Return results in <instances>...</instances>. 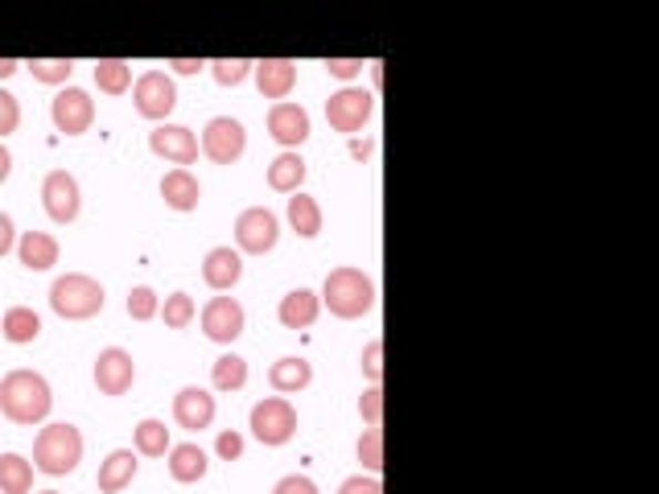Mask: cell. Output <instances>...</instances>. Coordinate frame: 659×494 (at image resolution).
Wrapping results in <instances>:
<instances>
[{
	"mask_svg": "<svg viewBox=\"0 0 659 494\" xmlns=\"http://www.w3.org/2000/svg\"><path fill=\"white\" fill-rule=\"evenodd\" d=\"M54 408V392L45 375L17 367L0 379V416H9L13 424H42Z\"/></svg>",
	"mask_w": 659,
	"mask_h": 494,
	"instance_id": "cell-1",
	"label": "cell"
},
{
	"mask_svg": "<svg viewBox=\"0 0 659 494\" xmlns=\"http://www.w3.org/2000/svg\"><path fill=\"white\" fill-rule=\"evenodd\" d=\"M322 306L342 321H354L375 309V280L363 268H334L322 285Z\"/></svg>",
	"mask_w": 659,
	"mask_h": 494,
	"instance_id": "cell-2",
	"label": "cell"
},
{
	"mask_svg": "<svg viewBox=\"0 0 659 494\" xmlns=\"http://www.w3.org/2000/svg\"><path fill=\"white\" fill-rule=\"evenodd\" d=\"M83 462V433L74 424L59 421V424H45L42 433L33 436V465L50 474V478H66L74 474Z\"/></svg>",
	"mask_w": 659,
	"mask_h": 494,
	"instance_id": "cell-3",
	"label": "cell"
},
{
	"mask_svg": "<svg viewBox=\"0 0 659 494\" xmlns=\"http://www.w3.org/2000/svg\"><path fill=\"white\" fill-rule=\"evenodd\" d=\"M103 285L87 272H66L50 285V309L66 321H87L95 313H103Z\"/></svg>",
	"mask_w": 659,
	"mask_h": 494,
	"instance_id": "cell-4",
	"label": "cell"
},
{
	"mask_svg": "<svg viewBox=\"0 0 659 494\" xmlns=\"http://www.w3.org/2000/svg\"><path fill=\"white\" fill-rule=\"evenodd\" d=\"M248 429L260 445L280 450V445H289L297 436V408L285 395H268V400H260V404L251 408Z\"/></svg>",
	"mask_w": 659,
	"mask_h": 494,
	"instance_id": "cell-5",
	"label": "cell"
},
{
	"mask_svg": "<svg viewBox=\"0 0 659 494\" xmlns=\"http://www.w3.org/2000/svg\"><path fill=\"white\" fill-rule=\"evenodd\" d=\"M280 239V218L268 206H248L235 218V247L244 256H268Z\"/></svg>",
	"mask_w": 659,
	"mask_h": 494,
	"instance_id": "cell-6",
	"label": "cell"
},
{
	"mask_svg": "<svg viewBox=\"0 0 659 494\" xmlns=\"http://www.w3.org/2000/svg\"><path fill=\"white\" fill-rule=\"evenodd\" d=\"M371 116H375V95L363 88H342L326 100V120H330V128L342 132V136L363 132V124Z\"/></svg>",
	"mask_w": 659,
	"mask_h": 494,
	"instance_id": "cell-7",
	"label": "cell"
},
{
	"mask_svg": "<svg viewBox=\"0 0 659 494\" xmlns=\"http://www.w3.org/2000/svg\"><path fill=\"white\" fill-rule=\"evenodd\" d=\"M132 103H136V112L145 120H169L177 107V88L174 79L165 71H145L136 83H132Z\"/></svg>",
	"mask_w": 659,
	"mask_h": 494,
	"instance_id": "cell-8",
	"label": "cell"
},
{
	"mask_svg": "<svg viewBox=\"0 0 659 494\" xmlns=\"http://www.w3.org/2000/svg\"><path fill=\"white\" fill-rule=\"evenodd\" d=\"M203 157L215 161V165H235V161L248 153V132L244 124L231 116H215L203 128Z\"/></svg>",
	"mask_w": 659,
	"mask_h": 494,
	"instance_id": "cell-9",
	"label": "cell"
},
{
	"mask_svg": "<svg viewBox=\"0 0 659 494\" xmlns=\"http://www.w3.org/2000/svg\"><path fill=\"white\" fill-rule=\"evenodd\" d=\"M50 120H54V128L62 136H83L95 124V100L83 88H62L50 100Z\"/></svg>",
	"mask_w": 659,
	"mask_h": 494,
	"instance_id": "cell-10",
	"label": "cell"
},
{
	"mask_svg": "<svg viewBox=\"0 0 659 494\" xmlns=\"http://www.w3.org/2000/svg\"><path fill=\"white\" fill-rule=\"evenodd\" d=\"M42 206H45V215L54 218L59 227L74 223V218H79V210H83V189H79L74 174H66V169H54V174H45V182H42Z\"/></svg>",
	"mask_w": 659,
	"mask_h": 494,
	"instance_id": "cell-11",
	"label": "cell"
},
{
	"mask_svg": "<svg viewBox=\"0 0 659 494\" xmlns=\"http://www.w3.org/2000/svg\"><path fill=\"white\" fill-rule=\"evenodd\" d=\"M203 335L210 342H223V347H231L235 338L244 335V326H248V313L244 306L235 301V297H210L203 306Z\"/></svg>",
	"mask_w": 659,
	"mask_h": 494,
	"instance_id": "cell-12",
	"label": "cell"
},
{
	"mask_svg": "<svg viewBox=\"0 0 659 494\" xmlns=\"http://www.w3.org/2000/svg\"><path fill=\"white\" fill-rule=\"evenodd\" d=\"M148 148L169 161V165H177V169H186V165L198 161V136L191 128H182V124H157L148 132Z\"/></svg>",
	"mask_w": 659,
	"mask_h": 494,
	"instance_id": "cell-13",
	"label": "cell"
},
{
	"mask_svg": "<svg viewBox=\"0 0 659 494\" xmlns=\"http://www.w3.org/2000/svg\"><path fill=\"white\" fill-rule=\"evenodd\" d=\"M136 383V363H132V354L124 347H107L100 350V359H95V388L103 395H124Z\"/></svg>",
	"mask_w": 659,
	"mask_h": 494,
	"instance_id": "cell-14",
	"label": "cell"
},
{
	"mask_svg": "<svg viewBox=\"0 0 659 494\" xmlns=\"http://www.w3.org/2000/svg\"><path fill=\"white\" fill-rule=\"evenodd\" d=\"M268 132H272V141L285 145V153H297V145H306L309 141V112L301 103H272V112H268Z\"/></svg>",
	"mask_w": 659,
	"mask_h": 494,
	"instance_id": "cell-15",
	"label": "cell"
},
{
	"mask_svg": "<svg viewBox=\"0 0 659 494\" xmlns=\"http://www.w3.org/2000/svg\"><path fill=\"white\" fill-rule=\"evenodd\" d=\"M174 421L177 429H186V433H203L215 424V395L203 392V388H182L174 395Z\"/></svg>",
	"mask_w": 659,
	"mask_h": 494,
	"instance_id": "cell-16",
	"label": "cell"
},
{
	"mask_svg": "<svg viewBox=\"0 0 659 494\" xmlns=\"http://www.w3.org/2000/svg\"><path fill=\"white\" fill-rule=\"evenodd\" d=\"M256 74V91L264 100H277L285 103V95L297 88V62L294 59H260L251 66Z\"/></svg>",
	"mask_w": 659,
	"mask_h": 494,
	"instance_id": "cell-17",
	"label": "cell"
},
{
	"mask_svg": "<svg viewBox=\"0 0 659 494\" xmlns=\"http://www.w3.org/2000/svg\"><path fill=\"white\" fill-rule=\"evenodd\" d=\"M203 280L215 292H227L244 280V256L235 247H210L203 260Z\"/></svg>",
	"mask_w": 659,
	"mask_h": 494,
	"instance_id": "cell-18",
	"label": "cell"
},
{
	"mask_svg": "<svg viewBox=\"0 0 659 494\" xmlns=\"http://www.w3.org/2000/svg\"><path fill=\"white\" fill-rule=\"evenodd\" d=\"M162 198L169 210L191 215V210H198V203H203V186H198V177H194L191 169H169V174L162 177Z\"/></svg>",
	"mask_w": 659,
	"mask_h": 494,
	"instance_id": "cell-19",
	"label": "cell"
},
{
	"mask_svg": "<svg viewBox=\"0 0 659 494\" xmlns=\"http://www.w3.org/2000/svg\"><path fill=\"white\" fill-rule=\"evenodd\" d=\"M318 313H322V297L309 289H294L289 297H280V309H277V318L285 330H309V326L318 321Z\"/></svg>",
	"mask_w": 659,
	"mask_h": 494,
	"instance_id": "cell-20",
	"label": "cell"
},
{
	"mask_svg": "<svg viewBox=\"0 0 659 494\" xmlns=\"http://www.w3.org/2000/svg\"><path fill=\"white\" fill-rule=\"evenodd\" d=\"M59 239L45 231H25L21 239H17V256H21V264L30 268V272H50L54 264H59Z\"/></svg>",
	"mask_w": 659,
	"mask_h": 494,
	"instance_id": "cell-21",
	"label": "cell"
},
{
	"mask_svg": "<svg viewBox=\"0 0 659 494\" xmlns=\"http://www.w3.org/2000/svg\"><path fill=\"white\" fill-rule=\"evenodd\" d=\"M268 383H272V392L280 395H297L306 392L309 383H313V363H306V359H277V363L268 367Z\"/></svg>",
	"mask_w": 659,
	"mask_h": 494,
	"instance_id": "cell-22",
	"label": "cell"
},
{
	"mask_svg": "<svg viewBox=\"0 0 659 494\" xmlns=\"http://www.w3.org/2000/svg\"><path fill=\"white\" fill-rule=\"evenodd\" d=\"M136 470H141V462H136V450H116L107 453V462L100 465V491L103 494H120L128 491L132 478H136Z\"/></svg>",
	"mask_w": 659,
	"mask_h": 494,
	"instance_id": "cell-23",
	"label": "cell"
},
{
	"mask_svg": "<svg viewBox=\"0 0 659 494\" xmlns=\"http://www.w3.org/2000/svg\"><path fill=\"white\" fill-rule=\"evenodd\" d=\"M206 470H210V462H206L203 445L186 441V445H174V450H169V478L182 482V486H194V482H203Z\"/></svg>",
	"mask_w": 659,
	"mask_h": 494,
	"instance_id": "cell-24",
	"label": "cell"
},
{
	"mask_svg": "<svg viewBox=\"0 0 659 494\" xmlns=\"http://www.w3.org/2000/svg\"><path fill=\"white\" fill-rule=\"evenodd\" d=\"M0 335H4V342H13V347H30L42 335V318L30 306H13L0 318Z\"/></svg>",
	"mask_w": 659,
	"mask_h": 494,
	"instance_id": "cell-25",
	"label": "cell"
},
{
	"mask_svg": "<svg viewBox=\"0 0 659 494\" xmlns=\"http://www.w3.org/2000/svg\"><path fill=\"white\" fill-rule=\"evenodd\" d=\"M301 182H306V161L297 153H280L272 165H268V186L277 194H301Z\"/></svg>",
	"mask_w": 659,
	"mask_h": 494,
	"instance_id": "cell-26",
	"label": "cell"
},
{
	"mask_svg": "<svg viewBox=\"0 0 659 494\" xmlns=\"http://www.w3.org/2000/svg\"><path fill=\"white\" fill-rule=\"evenodd\" d=\"M285 215H289V227H294L301 239L322 235V206H318V198H309V194H294Z\"/></svg>",
	"mask_w": 659,
	"mask_h": 494,
	"instance_id": "cell-27",
	"label": "cell"
},
{
	"mask_svg": "<svg viewBox=\"0 0 659 494\" xmlns=\"http://www.w3.org/2000/svg\"><path fill=\"white\" fill-rule=\"evenodd\" d=\"M33 491V462L21 453H0V494H30Z\"/></svg>",
	"mask_w": 659,
	"mask_h": 494,
	"instance_id": "cell-28",
	"label": "cell"
},
{
	"mask_svg": "<svg viewBox=\"0 0 659 494\" xmlns=\"http://www.w3.org/2000/svg\"><path fill=\"white\" fill-rule=\"evenodd\" d=\"M95 88H100L103 95H124V91H132V62L100 59L95 62Z\"/></svg>",
	"mask_w": 659,
	"mask_h": 494,
	"instance_id": "cell-29",
	"label": "cell"
},
{
	"mask_svg": "<svg viewBox=\"0 0 659 494\" xmlns=\"http://www.w3.org/2000/svg\"><path fill=\"white\" fill-rule=\"evenodd\" d=\"M210 383H215V392H239L248 383V363L239 354H223L210 363Z\"/></svg>",
	"mask_w": 659,
	"mask_h": 494,
	"instance_id": "cell-30",
	"label": "cell"
},
{
	"mask_svg": "<svg viewBox=\"0 0 659 494\" xmlns=\"http://www.w3.org/2000/svg\"><path fill=\"white\" fill-rule=\"evenodd\" d=\"M132 441H136V453H141V457H165V453L174 450L165 421H141L136 433H132Z\"/></svg>",
	"mask_w": 659,
	"mask_h": 494,
	"instance_id": "cell-31",
	"label": "cell"
},
{
	"mask_svg": "<svg viewBox=\"0 0 659 494\" xmlns=\"http://www.w3.org/2000/svg\"><path fill=\"white\" fill-rule=\"evenodd\" d=\"M157 318H165L169 330H186V326L198 318V306H194L191 292H169L162 301V313H157Z\"/></svg>",
	"mask_w": 659,
	"mask_h": 494,
	"instance_id": "cell-32",
	"label": "cell"
},
{
	"mask_svg": "<svg viewBox=\"0 0 659 494\" xmlns=\"http://www.w3.org/2000/svg\"><path fill=\"white\" fill-rule=\"evenodd\" d=\"M25 66H30V74L38 79V83H50V88H66L74 74L71 59H30Z\"/></svg>",
	"mask_w": 659,
	"mask_h": 494,
	"instance_id": "cell-33",
	"label": "cell"
},
{
	"mask_svg": "<svg viewBox=\"0 0 659 494\" xmlns=\"http://www.w3.org/2000/svg\"><path fill=\"white\" fill-rule=\"evenodd\" d=\"M354 453H359V462H363L367 474L375 478V474L383 470V429H367V433L359 436Z\"/></svg>",
	"mask_w": 659,
	"mask_h": 494,
	"instance_id": "cell-34",
	"label": "cell"
},
{
	"mask_svg": "<svg viewBox=\"0 0 659 494\" xmlns=\"http://www.w3.org/2000/svg\"><path fill=\"white\" fill-rule=\"evenodd\" d=\"M206 66H210V74H215L219 88H239V83L251 74L256 62L251 59H215V62H206Z\"/></svg>",
	"mask_w": 659,
	"mask_h": 494,
	"instance_id": "cell-35",
	"label": "cell"
},
{
	"mask_svg": "<svg viewBox=\"0 0 659 494\" xmlns=\"http://www.w3.org/2000/svg\"><path fill=\"white\" fill-rule=\"evenodd\" d=\"M162 313V297L148 289V285H136V289L128 292V318L132 321H153Z\"/></svg>",
	"mask_w": 659,
	"mask_h": 494,
	"instance_id": "cell-36",
	"label": "cell"
},
{
	"mask_svg": "<svg viewBox=\"0 0 659 494\" xmlns=\"http://www.w3.org/2000/svg\"><path fill=\"white\" fill-rule=\"evenodd\" d=\"M17 124H21V100H17L13 91L0 88V136L17 132Z\"/></svg>",
	"mask_w": 659,
	"mask_h": 494,
	"instance_id": "cell-37",
	"label": "cell"
},
{
	"mask_svg": "<svg viewBox=\"0 0 659 494\" xmlns=\"http://www.w3.org/2000/svg\"><path fill=\"white\" fill-rule=\"evenodd\" d=\"M363 375L371 379V388H380V379H383V342L375 338V342H367V350H363Z\"/></svg>",
	"mask_w": 659,
	"mask_h": 494,
	"instance_id": "cell-38",
	"label": "cell"
},
{
	"mask_svg": "<svg viewBox=\"0 0 659 494\" xmlns=\"http://www.w3.org/2000/svg\"><path fill=\"white\" fill-rule=\"evenodd\" d=\"M359 412H363V421L371 424V429H380L383 424V392L380 388H367L363 400H359Z\"/></svg>",
	"mask_w": 659,
	"mask_h": 494,
	"instance_id": "cell-39",
	"label": "cell"
},
{
	"mask_svg": "<svg viewBox=\"0 0 659 494\" xmlns=\"http://www.w3.org/2000/svg\"><path fill=\"white\" fill-rule=\"evenodd\" d=\"M215 453H219L223 462H239L244 457V436L235 433H219V441H215Z\"/></svg>",
	"mask_w": 659,
	"mask_h": 494,
	"instance_id": "cell-40",
	"label": "cell"
},
{
	"mask_svg": "<svg viewBox=\"0 0 659 494\" xmlns=\"http://www.w3.org/2000/svg\"><path fill=\"white\" fill-rule=\"evenodd\" d=\"M326 71L334 74V79H342V83H351V79L363 74V59H326Z\"/></svg>",
	"mask_w": 659,
	"mask_h": 494,
	"instance_id": "cell-41",
	"label": "cell"
},
{
	"mask_svg": "<svg viewBox=\"0 0 659 494\" xmlns=\"http://www.w3.org/2000/svg\"><path fill=\"white\" fill-rule=\"evenodd\" d=\"M272 494H322V491H318L313 478H306V474H289V478H280L277 486H272Z\"/></svg>",
	"mask_w": 659,
	"mask_h": 494,
	"instance_id": "cell-42",
	"label": "cell"
},
{
	"mask_svg": "<svg viewBox=\"0 0 659 494\" xmlns=\"http://www.w3.org/2000/svg\"><path fill=\"white\" fill-rule=\"evenodd\" d=\"M338 494H383L380 478H371V474H354V478H347L342 486H338Z\"/></svg>",
	"mask_w": 659,
	"mask_h": 494,
	"instance_id": "cell-43",
	"label": "cell"
},
{
	"mask_svg": "<svg viewBox=\"0 0 659 494\" xmlns=\"http://www.w3.org/2000/svg\"><path fill=\"white\" fill-rule=\"evenodd\" d=\"M17 247V231H13V218L0 210V256H9Z\"/></svg>",
	"mask_w": 659,
	"mask_h": 494,
	"instance_id": "cell-44",
	"label": "cell"
},
{
	"mask_svg": "<svg viewBox=\"0 0 659 494\" xmlns=\"http://www.w3.org/2000/svg\"><path fill=\"white\" fill-rule=\"evenodd\" d=\"M165 66H174V74H186V79H191V74L203 71L206 62H203V59H169Z\"/></svg>",
	"mask_w": 659,
	"mask_h": 494,
	"instance_id": "cell-45",
	"label": "cell"
},
{
	"mask_svg": "<svg viewBox=\"0 0 659 494\" xmlns=\"http://www.w3.org/2000/svg\"><path fill=\"white\" fill-rule=\"evenodd\" d=\"M375 153V141H359V136H351V157L354 161H367Z\"/></svg>",
	"mask_w": 659,
	"mask_h": 494,
	"instance_id": "cell-46",
	"label": "cell"
},
{
	"mask_svg": "<svg viewBox=\"0 0 659 494\" xmlns=\"http://www.w3.org/2000/svg\"><path fill=\"white\" fill-rule=\"evenodd\" d=\"M25 62H17V59H0V79H13L17 71H21Z\"/></svg>",
	"mask_w": 659,
	"mask_h": 494,
	"instance_id": "cell-47",
	"label": "cell"
},
{
	"mask_svg": "<svg viewBox=\"0 0 659 494\" xmlns=\"http://www.w3.org/2000/svg\"><path fill=\"white\" fill-rule=\"evenodd\" d=\"M13 174V157H9V148H0V182H9Z\"/></svg>",
	"mask_w": 659,
	"mask_h": 494,
	"instance_id": "cell-48",
	"label": "cell"
},
{
	"mask_svg": "<svg viewBox=\"0 0 659 494\" xmlns=\"http://www.w3.org/2000/svg\"><path fill=\"white\" fill-rule=\"evenodd\" d=\"M42 494H59V491H42Z\"/></svg>",
	"mask_w": 659,
	"mask_h": 494,
	"instance_id": "cell-49",
	"label": "cell"
},
{
	"mask_svg": "<svg viewBox=\"0 0 659 494\" xmlns=\"http://www.w3.org/2000/svg\"><path fill=\"white\" fill-rule=\"evenodd\" d=\"M0 148H4V145H0Z\"/></svg>",
	"mask_w": 659,
	"mask_h": 494,
	"instance_id": "cell-50",
	"label": "cell"
}]
</instances>
